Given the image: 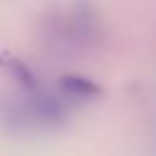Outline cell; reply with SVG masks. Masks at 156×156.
<instances>
[{"instance_id":"obj_1","label":"cell","mask_w":156,"mask_h":156,"mask_svg":"<svg viewBox=\"0 0 156 156\" xmlns=\"http://www.w3.org/2000/svg\"><path fill=\"white\" fill-rule=\"evenodd\" d=\"M61 88L73 98H98V95H102V88L98 83H93L90 78H83V76H73V73L61 78Z\"/></svg>"}]
</instances>
